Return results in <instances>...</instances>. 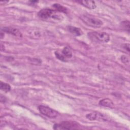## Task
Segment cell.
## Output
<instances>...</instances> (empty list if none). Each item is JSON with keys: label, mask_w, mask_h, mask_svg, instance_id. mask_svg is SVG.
Instances as JSON below:
<instances>
[{"label": "cell", "mask_w": 130, "mask_h": 130, "mask_svg": "<svg viewBox=\"0 0 130 130\" xmlns=\"http://www.w3.org/2000/svg\"><path fill=\"white\" fill-rule=\"evenodd\" d=\"M38 16L43 20H55L61 21L62 16L56 11L48 8L41 10L38 13Z\"/></svg>", "instance_id": "6da1fadb"}, {"label": "cell", "mask_w": 130, "mask_h": 130, "mask_svg": "<svg viewBox=\"0 0 130 130\" xmlns=\"http://www.w3.org/2000/svg\"><path fill=\"white\" fill-rule=\"evenodd\" d=\"M80 19L86 25L92 27H100L103 24L101 20L87 13L81 15L80 16Z\"/></svg>", "instance_id": "7a4b0ae2"}, {"label": "cell", "mask_w": 130, "mask_h": 130, "mask_svg": "<svg viewBox=\"0 0 130 130\" xmlns=\"http://www.w3.org/2000/svg\"><path fill=\"white\" fill-rule=\"evenodd\" d=\"M90 39L94 42L107 43L110 41V36L106 32L92 31L88 33Z\"/></svg>", "instance_id": "3957f363"}, {"label": "cell", "mask_w": 130, "mask_h": 130, "mask_svg": "<svg viewBox=\"0 0 130 130\" xmlns=\"http://www.w3.org/2000/svg\"><path fill=\"white\" fill-rule=\"evenodd\" d=\"M79 124L75 121H64L54 124L53 128L54 129H73L79 128Z\"/></svg>", "instance_id": "277c9868"}, {"label": "cell", "mask_w": 130, "mask_h": 130, "mask_svg": "<svg viewBox=\"0 0 130 130\" xmlns=\"http://www.w3.org/2000/svg\"><path fill=\"white\" fill-rule=\"evenodd\" d=\"M55 55L57 58L62 61H67V59L72 57V51L70 48L67 46L64 47L61 51H56Z\"/></svg>", "instance_id": "5b68a950"}, {"label": "cell", "mask_w": 130, "mask_h": 130, "mask_svg": "<svg viewBox=\"0 0 130 130\" xmlns=\"http://www.w3.org/2000/svg\"><path fill=\"white\" fill-rule=\"evenodd\" d=\"M38 109L41 113L49 118H55L58 115V112L46 106L39 105Z\"/></svg>", "instance_id": "8992f818"}, {"label": "cell", "mask_w": 130, "mask_h": 130, "mask_svg": "<svg viewBox=\"0 0 130 130\" xmlns=\"http://www.w3.org/2000/svg\"><path fill=\"white\" fill-rule=\"evenodd\" d=\"M86 118L90 120H105L106 117L105 116L100 113L93 112L86 115Z\"/></svg>", "instance_id": "52a82bcc"}, {"label": "cell", "mask_w": 130, "mask_h": 130, "mask_svg": "<svg viewBox=\"0 0 130 130\" xmlns=\"http://www.w3.org/2000/svg\"><path fill=\"white\" fill-rule=\"evenodd\" d=\"M2 30L3 32H5L14 36L18 37H22V35L21 32L17 28L11 27H4L2 28Z\"/></svg>", "instance_id": "ba28073f"}, {"label": "cell", "mask_w": 130, "mask_h": 130, "mask_svg": "<svg viewBox=\"0 0 130 130\" xmlns=\"http://www.w3.org/2000/svg\"><path fill=\"white\" fill-rule=\"evenodd\" d=\"M77 2L89 9H94L96 7L95 2L93 1H78Z\"/></svg>", "instance_id": "9c48e42d"}, {"label": "cell", "mask_w": 130, "mask_h": 130, "mask_svg": "<svg viewBox=\"0 0 130 130\" xmlns=\"http://www.w3.org/2000/svg\"><path fill=\"white\" fill-rule=\"evenodd\" d=\"M67 28L70 33L76 36H80L83 34V31L79 27L69 25L67 26Z\"/></svg>", "instance_id": "30bf717a"}, {"label": "cell", "mask_w": 130, "mask_h": 130, "mask_svg": "<svg viewBox=\"0 0 130 130\" xmlns=\"http://www.w3.org/2000/svg\"><path fill=\"white\" fill-rule=\"evenodd\" d=\"M99 105L104 107H108L110 108H113L114 107V104L113 101L108 98L103 99L100 101L99 103Z\"/></svg>", "instance_id": "8fae6325"}, {"label": "cell", "mask_w": 130, "mask_h": 130, "mask_svg": "<svg viewBox=\"0 0 130 130\" xmlns=\"http://www.w3.org/2000/svg\"><path fill=\"white\" fill-rule=\"evenodd\" d=\"M52 7L54 8V10L58 12H62L64 13H67V9L66 7L59 4H54L52 5Z\"/></svg>", "instance_id": "7c38bea8"}, {"label": "cell", "mask_w": 130, "mask_h": 130, "mask_svg": "<svg viewBox=\"0 0 130 130\" xmlns=\"http://www.w3.org/2000/svg\"><path fill=\"white\" fill-rule=\"evenodd\" d=\"M0 88L2 91L6 92H9L11 90V86L9 84L3 82L2 81L0 83Z\"/></svg>", "instance_id": "4fadbf2b"}, {"label": "cell", "mask_w": 130, "mask_h": 130, "mask_svg": "<svg viewBox=\"0 0 130 130\" xmlns=\"http://www.w3.org/2000/svg\"><path fill=\"white\" fill-rule=\"evenodd\" d=\"M120 26L123 29L127 31L128 32H129V21L125 20L121 22L120 23Z\"/></svg>", "instance_id": "5bb4252c"}, {"label": "cell", "mask_w": 130, "mask_h": 130, "mask_svg": "<svg viewBox=\"0 0 130 130\" xmlns=\"http://www.w3.org/2000/svg\"><path fill=\"white\" fill-rule=\"evenodd\" d=\"M120 59H121V61L125 64H126V65L129 64V59L125 55H122L121 56Z\"/></svg>", "instance_id": "9a60e30c"}, {"label": "cell", "mask_w": 130, "mask_h": 130, "mask_svg": "<svg viewBox=\"0 0 130 130\" xmlns=\"http://www.w3.org/2000/svg\"><path fill=\"white\" fill-rule=\"evenodd\" d=\"M124 48H125V49H126L128 52H129V44H128V45H127V47H126V44H124Z\"/></svg>", "instance_id": "2e32d148"}]
</instances>
